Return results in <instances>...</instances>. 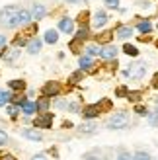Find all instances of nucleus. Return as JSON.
I'll use <instances>...</instances> for the list:
<instances>
[{
    "instance_id": "1",
    "label": "nucleus",
    "mask_w": 158,
    "mask_h": 160,
    "mask_svg": "<svg viewBox=\"0 0 158 160\" xmlns=\"http://www.w3.org/2000/svg\"><path fill=\"white\" fill-rule=\"evenodd\" d=\"M18 14H20V6L8 4L0 10V23L4 28H18Z\"/></svg>"
},
{
    "instance_id": "2",
    "label": "nucleus",
    "mask_w": 158,
    "mask_h": 160,
    "mask_svg": "<svg viewBox=\"0 0 158 160\" xmlns=\"http://www.w3.org/2000/svg\"><path fill=\"white\" fill-rule=\"evenodd\" d=\"M107 109V108H111V102H107V100H104V102H98V103H90V106H86L84 109H82V117L84 119H96L100 113H101V109Z\"/></svg>"
},
{
    "instance_id": "3",
    "label": "nucleus",
    "mask_w": 158,
    "mask_h": 160,
    "mask_svg": "<svg viewBox=\"0 0 158 160\" xmlns=\"http://www.w3.org/2000/svg\"><path fill=\"white\" fill-rule=\"evenodd\" d=\"M129 125V115L127 111H117V113H113L111 117L107 119V129H125V127Z\"/></svg>"
},
{
    "instance_id": "4",
    "label": "nucleus",
    "mask_w": 158,
    "mask_h": 160,
    "mask_svg": "<svg viewBox=\"0 0 158 160\" xmlns=\"http://www.w3.org/2000/svg\"><path fill=\"white\" fill-rule=\"evenodd\" d=\"M53 119H55V115L51 111H41V113H37V117L33 119V125H35V129H51Z\"/></svg>"
},
{
    "instance_id": "5",
    "label": "nucleus",
    "mask_w": 158,
    "mask_h": 160,
    "mask_svg": "<svg viewBox=\"0 0 158 160\" xmlns=\"http://www.w3.org/2000/svg\"><path fill=\"white\" fill-rule=\"evenodd\" d=\"M145 72H146V65H145V62H135V65H131L123 74L127 76V78H135V80H139V78L145 76Z\"/></svg>"
},
{
    "instance_id": "6",
    "label": "nucleus",
    "mask_w": 158,
    "mask_h": 160,
    "mask_svg": "<svg viewBox=\"0 0 158 160\" xmlns=\"http://www.w3.org/2000/svg\"><path fill=\"white\" fill-rule=\"evenodd\" d=\"M61 94V84L59 82H53V80H51V82H45V86L41 88V96H43V98H57V96Z\"/></svg>"
},
{
    "instance_id": "7",
    "label": "nucleus",
    "mask_w": 158,
    "mask_h": 160,
    "mask_svg": "<svg viewBox=\"0 0 158 160\" xmlns=\"http://www.w3.org/2000/svg\"><path fill=\"white\" fill-rule=\"evenodd\" d=\"M117 53H119V49L113 45H101V49H100V57L104 59V61H113L117 57Z\"/></svg>"
},
{
    "instance_id": "8",
    "label": "nucleus",
    "mask_w": 158,
    "mask_h": 160,
    "mask_svg": "<svg viewBox=\"0 0 158 160\" xmlns=\"http://www.w3.org/2000/svg\"><path fill=\"white\" fill-rule=\"evenodd\" d=\"M107 14L106 10H98L96 14H94V18H92V26L96 28V29H101V28H106V23H107Z\"/></svg>"
},
{
    "instance_id": "9",
    "label": "nucleus",
    "mask_w": 158,
    "mask_h": 160,
    "mask_svg": "<svg viewBox=\"0 0 158 160\" xmlns=\"http://www.w3.org/2000/svg\"><path fill=\"white\" fill-rule=\"evenodd\" d=\"M59 29L62 31V33L70 35V33L74 31V20H72V18H67V16H65V18H61V20H59Z\"/></svg>"
},
{
    "instance_id": "10",
    "label": "nucleus",
    "mask_w": 158,
    "mask_h": 160,
    "mask_svg": "<svg viewBox=\"0 0 158 160\" xmlns=\"http://www.w3.org/2000/svg\"><path fill=\"white\" fill-rule=\"evenodd\" d=\"M22 137L27 139V141H33V142L43 141V135L39 133L37 129H22Z\"/></svg>"
},
{
    "instance_id": "11",
    "label": "nucleus",
    "mask_w": 158,
    "mask_h": 160,
    "mask_svg": "<svg viewBox=\"0 0 158 160\" xmlns=\"http://www.w3.org/2000/svg\"><path fill=\"white\" fill-rule=\"evenodd\" d=\"M133 33H135V29H133L131 26H119L117 31H115V35L119 39H123V41H127L129 37H133Z\"/></svg>"
},
{
    "instance_id": "12",
    "label": "nucleus",
    "mask_w": 158,
    "mask_h": 160,
    "mask_svg": "<svg viewBox=\"0 0 158 160\" xmlns=\"http://www.w3.org/2000/svg\"><path fill=\"white\" fill-rule=\"evenodd\" d=\"M31 23V12L26 10V8H20L18 14V26H29Z\"/></svg>"
},
{
    "instance_id": "13",
    "label": "nucleus",
    "mask_w": 158,
    "mask_h": 160,
    "mask_svg": "<svg viewBox=\"0 0 158 160\" xmlns=\"http://www.w3.org/2000/svg\"><path fill=\"white\" fill-rule=\"evenodd\" d=\"M45 16V6L43 4H33V8H31V20H43Z\"/></svg>"
},
{
    "instance_id": "14",
    "label": "nucleus",
    "mask_w": 158,
    "mask_h": 160,
    "mask_svg": "<svg viewBox=\"0 0 158 160\" xmlns=\"http://www.w3.org/2000/svg\"><path fill=\"white\" fill-rule=\"evenodd\" d=\"M41 45H43V41H41V39H31V41L27 43V53L29 55H37L39 51H41Z\"/></svg>"
},
{
    "instance_id": "15",
    "label": "nucleus",
    "mask_w": 158,
    "mask_h": 160,
    "mask_svg": "<svg viewBox=\"0 0 158 160\" xmlns=\"http://www.w3.org/2000/svg\"><path fill=\"white\" fill-rule=\"evenodd\" d=\"M78 67H80V70L84 72V70H90L92 67H94V61H92V57H88V55H82L80 59H78Z\"/></svg>"
},
{
    "instance_id": "16",
    "label": "nucleus",
    "mask_w": 158,
    "mask_h": 160,
    "mask_svg": "<svg viewBox=\"0 0 158 160\" xmlns=\"http://www.w3.org/2000/svg\"><path fill=\"white\" fill-rule=\"evenodd\" d=\"M8 88L14 90V92H23L26 90V82L20 80V78H16V80H10V82H8Z\"/></svg>"
},
{
    "instance_id": "17",
    "label": "nucleus",
    "mask_w": 158,
    "mask_h": 160,
    "mask_svg": "<svg viewBox=\"0 0 158 160\" xmlns=\"http://www.w3.org/2000/svg\"><path fill=\"white\" fill-rule=\"evenodd\" d=\"M35 111H37V106H35V102H29V100H27V102H26V103L22 106V113H23V115H27V117H29V115H33Z\"/></svg>"
},
{
    "instance_id": "18",
    "label": "nucleus",
    "mask_w": 158,
    "mask_h": 160,
    "mask_svg": "<svg viewBox=\"0 0 158 160\" xmlns=\"http://www.w3.org/2000/svg\"><path fill=\"white\" fill-rule=\"evenodd\" d=\"M43 39H45V43H51V45H53V43H57V41H59V33H57V29H47Z\"/></svg>"
},
{
    "instance_id": "19",
    "label": "nucleus",
    "mask_w": 158,
    "mask_h": 160,
    "mask_svg": "<svg viewBox=\"0 0 158 160\" xmlns=\"http://www.w3.org/2000/svg\"><path fill=\"white\" fill-rule=\"evenodd\" d=\"M96 129H98L96 123H92V121L80 125V133H82V135H92V133H96Z\"/></svg>"
},
{
    "instance_id": "20",
    "label": "nucleus",
    "mask_w": 158,
    "mask_h": 160,
    "mask_svg": "<svg viewBox=\"0 0 158 160\" xmlns=\"http://www.w3.org/2000/svg\"><path fill=\"white\" fill-rule=\"evenodd\" d=\"M49 103H51V100H49V98H43V96H41V100L35 102L37 111H47V109H49Z\"/></svg>"
},
{
    "instance_id": "21",
    "label": "nucleus",
    "mask_w": 158,
    "mask_h": 160,
    "mask_svg": "<svg viewBox=\"0 0 158 160\" xmlns=\"http://www.w3.org/2000/svg\"><path fill=\"white\" fill-rule=\"evenodd\" d=\"M123 53L129 55V57H139V49H137L135 45H129V43L123 45Z\"/></svg>"
},
{
    "instance_id": "22",
    "label": "nucleus",
    "mask_w": 158,
    "mask_h": 160,
    "mask_svg": "<svg viewBox=\"0 0 158 160\" xmlns=\"http://www.w3.org/2000/svg\"><path fill=\"white\" fill-rule=\"evenodd\" d=\"M137 31H141V33H151V31H152V23L151 22H141L139 23V26H137Z\"/></svg>"
},
{
    "instance_id": "23",
    "label": "nucleus",
    "mask_w": 158,
    "mask_h": 160,
    "mask_svg": "<svg viewBox=\"0 0 158 160\" xmlns=\"http://www.w3.org/2000/svg\"><path fill=\"white\" fill-rule=\"evenodd\" d=\"M88 35H90V31H88V28H80L76 31V35H74V39L76 41H86L88 39Z\"/></svg>"
},
{
    "instance_id": "24",
    "label": "nucleus",
    "mask_w": 158,
    "mask_h": 160,
    "mask_svg": "<svg viewBox=\"0 0 158 160\" xmlns=\"http://www.w3.org/2000/svg\"><path fill=\"white\" fill-rule=\"evenodd\" d=\"M6 113L10 117H18V113H22V108L14 106V103H8V106H6Z\"/></svg>"
},
{
    "instance_id": "25",
    "label": "nucleus",
    "mask_w": 158,
    "mask_h": 160,
    "mask_svg": "<svg viewBox=\"0 0 158 160\" xmlns=\"http://www.w3.org/2000/svg\"><path fill=\"white\" fill-rule=\"evenodd\" d=\"M10 100H12V94H10V92H4L2 88H0V108H2V106H8V103H10Z\"/></svg>"
},
{
    "instance_id": "26",
    "label": "nucleus",
    "mask_w": 158,
    "mask_h": 160,
    "mask_svg": "<svg viewBox=\"0 0 158 160\" xmlns=\"http://www.w3.org/2000/svg\"><path fill=\"white\" fill-rule=\"evenodd\" d=\"M100 49H101L100 45H88L84 51H86V55H88V57H96V55H100Z\"/></svg>"
},
{
    "instance_id": "27",
    "label": "nucleus",
    "mask_w": 158,
    "mask_h": 160,
    "mask_svg": "<svg viewBox=\"0 0 158 160\" xmlns=\"http://www.w3.org/2000/svg\"><path fill=\"white\" fill-rule=\"evenodd\" d=\"M111 31H106V33H100L98 35V43H106V45H109V41H111Z\"/></svg>"
},
{
    "instance_id": "28",
    "label": "nucleus",
    "mask_w": 158,
    "mask_h": 160,
    "mask_svg": "<svg viewBox=\"0 0 158 160\" xmlns=\"http://www.w3.org/2000/svg\"><path fill=\"white\" fill-rule=\"evenodd\" d=\"M133 160H152V158L148 152H145V150H137V152L133 154Z\"/></svg>"
},
{
    "instance_id": "29",
    "label": "nucleus",
    "mask_w": 158,
    "mask_h": 160,
    "mask_svg": "<svg viewBox=\"0 0 158 160\" xmlns=\"http://www.w3.org/2000/svg\"><path fill=\"white\" fill-rule=\"evenodd\" d=\"M107 8H111V10H115V8H119V0H106L104 2Z\"/></svg>"
},
{
    "instance_id": "30",
    "label": "nucleus",
    "mask_w": 158,
    "mask_h": 160,
    "mask_svg": "<svg viewBox=\"0 0 158 160\" xmlns=\"http://www.w3.org/2000/svg\"><path fill=\"white\" fill-rule=\"evenodd\" d=\"M6 142H8V135H6L2 129H0V148L6 147Z\"/></svg>"
},
{
    "instance_id": "31",
    "label": "nucleus",
    "mask_w": 158,
    "mask_h": 160,
    "mask_svg": "<svg viewBox=\"0 0 158 160\" xmlns=\"http://www.w3.org/2000/svg\"><path fill=\"white\" fill-rule=\"evenodd\" d=\"M117 160H133V156L129 152H125V150H121V152L117 154Z\"/></svg>"
},
{
    "instance_id": "32",
    "label": "nucleus",
    "mask_w": 158,
    "mask_h": 160,
    "mask_svg": "<svg viewBox=\"0 0 158 160\" xmlns=\"http://www.w3.org/2000/svg\"><path fill=\"white\" fill-rule=\"evenodd\" d=\"M135 111L139 115H148V111H146V108H143V106H135Z\"/></svg>"
},
{
    "instance_id": "33",
    "label": "nucleus",
    "mask_w": 158,
    "mask_h": 160,
    "mask_svg": "<svg viewBox=\"0 0 158 160\" xmlns=\"http://www.w3.org/2000/svg\"><path fill=\"white\" fill-rule=\"evenodd\" d=\"M80 78H82V70H78V72L70 74V82H74V80H80Z\"/></svg>"
},
{
    "instance_id": "34",
    "label": "nucleus",
    "mask_w": 158,
    "mask_h": 160,
    "mask_svg": "<svg viewBox=\"0 0 158 160\" xmlns=\"http://www.w3.org/2000/svg\"><path fill=\"white\" fill-rule=\"evenodd\" d=\"M139 96H141L139 92H129V94H127V98L133 100V102H137V100H139Z\"/></svg>"
},
{
    "instance_id": "35",
    "label": "nucleus",
    "mask_w": 158,
    "mask_h": 160,
    "mask_svg": "<svg viewBox=\"0 0 158 160\" xmlns=\"http://www.w3.org/2000/svg\"><path fill=\"white\" fill-rule=\"evenodd\" d=\"M31 160H47V156H45V154H35Z\"/></svg>"
},
{
    "instance_id": "36",
    "label": "nucleus",
    "mask_w": 158,
    "mask_h": 160,
    "mask_svg": "<svg viewBox=\"0 0 158 160\" xmlns=\"http://www.w3.org/2000/svg\"><path fill=\"white\" fill-rule=\"evenodd\" d=\"M0 160H16L12 154H6V156H2V158H0Z\"/></svg>"
},
{
    "instance_id": "37",
    "label": "nucleus",
    "mask_w": 158,
    "mask_h": 160,
    "mask_svg": "<svg viewBox=\"0 0 158 160\" xmlns=\"http://www.w3.org/2000/svg\"><path fill=\"white\" fill-rule=\"evenodd\" d=\"M6 45V35H0V47Z\"/></svg>"
},
{
    "instance_id": "38",
    "label": "nucleus",
    "mask_w": 158,
    "mask_h": 160,
    "mask_svg": "<svg viewBox=\"0 0 158 160\" xmlns=\"http://www.w3.org/2000/svg\"><path fill=\"white\" fill-rule=\"evenodd\" d=\"M84 160H98V158H96V156H92V154H88V156H86Z\"/></svg>"
},
{
    "instance_id": "39",
    "label": "nucleus",
    "mask_w": 158,
    "mask_h": 160,
    "mask_svg": "<svg viewBox=\"0 0 158 160\" xmlns=\"http://www.w3.org/2000/svg\"><path fill=\"white\" fill-rule=\"evenodd\" d=\"M65 2H68V4H74V2H80V0H65Z\"/></svg>"
}]
</instances>
